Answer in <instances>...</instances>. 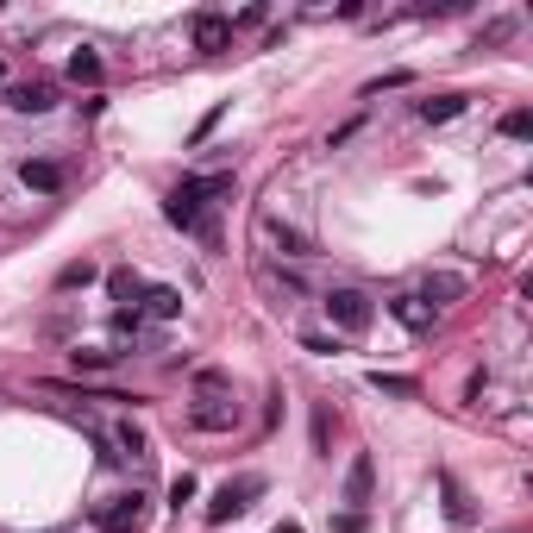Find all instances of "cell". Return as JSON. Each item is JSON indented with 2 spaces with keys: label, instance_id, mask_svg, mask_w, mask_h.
Returning <instances> with one entry per match:
<instances>
[{
  "label": "cell",
  "instance_id": "obj_1",
  "mask_svg": "<svg viewBox=\"0 0 533 533\" xmlns=\"http://www.w3.org/2000/svg\"><path fill=\"white\" fill-rule=\"evenodd\" d=\"M220 195H233V176H182L170 201H164V214L170 226H182V233H201V214H207V201H220Z\"/></svg>",
  "mask_w": 533,
  "mask_h": 533
},
{
  "label": "cell",
  "instance_id": "obj_2",
  "mask_svg": "<svg viewBox=\"0 0 533 533\" xmlns=\"http://www.w3.org/2000/svg\"><path fill=\"white\" fill-rule=\"evenodd\" d=\"M195 396H201V408L189 414V421L201 433H226V427L239 421V414L226 408V370H195Z\"/></svg>",
  "mask_w": 533,
  "mask_h": 533
},
{
  "label": "cell",
  "instance_id": "obj_3",
  "mask_svg": "<svg viewBox=\"0 0 533 533\" xmlns=\"http://www.w3.org/2000/svg\"><path fill=\"white\" fill-rule=\"evenodd\" d=\"M320 308H327V320L339 333H364L370 327V295L364 289H327V295H320Z\"/></svg>",
  "mask_w": 533,
  "mask_h": 533
},
{
  "label": "cell",
  "instance_id": "obj_4",
  "mask_svg": "<svg viewBox=\"0 0 533 533\" xmlns=\"http://www.w3.org/2000/svg\"><path fill=\"white\" fill-rule=\"evenodd\" d=\"M145 515H151V502L145 496H107L101 508H95V527L101 533H138V527H145Z\"/></svg>",
  "mask_w": 533,
  "mask_h": 533
},
{
  "label": "cell",
  "instance_id": "obj_5",
  "mask_svg": "<svg viewBox=\"0 0 533 533\" xmlns=\"http://www.w3.org/2000/svg\"><path fill=\"white\" fill-rule=\"evenodd\" d=\"M251 233H258V245L264 251H283V258H314V245H308V233H295V226H283L276 214H258V226H251Z\"/></svg>",
  "mask_w": 533,
  "mask_h": 533
},
{
  "label": "cell",
  "instance_id": "obj_6",
  "mask_svg": "<svg viewBox=\"0 0 533 533\" xmlns=\"http://www.w3.org/2000/svg\"><path fill=\"white\" fill-rule=\"evenodd\" d=\"M251 496H264V477H233L226 490L207 502V521H226V515H239V508H251Z\"/></svg>",
  "mask_w": 533,
  "mask_h": 533
},
{
  "label": "cell",
  "instance_id": "obj_7",
  "mask_svg": "<svg viewBox=\"0 0 533 533\" xmlns=\"http://www.w3.org/2000/svg\"><path fill=\"white\" fill-rule=\"evenodd\" d=\"M7 107L13 113H51L57 107V88L51 82H13L7 88Z\"/></svg>",
  "mask_w": 533,
  "mask_h": 533
},
{
  "label": "cell",
  "instance_id": "obj_8",
  "mask_svg": "<svg viewBox=\"0 0 533 533\" xmlns=\"http://www.w3.org/2000/svg\"><path fill=\"white\" fill-rule=\"evenodd\" d=\"M458 295H465V276H458V270H427V283H421V301H427L433 314L446 308V301H458Z\"/></svg>",
  "mask_w": 533,
  "mask_h": 533
},
{
  "label": "cell",
  "instance_id": "obj_9",
  "mask_svg": "<svg viewBox=\"0 0 533 533\" xmlns=\"http://www.w3.org/2000/svg\"><path fill=\"white\" fill-rule=\"evenodd\" d=\"M370 490H377V465H370V452H358L352 471H345V502H352V515L370 502Z\"/></svg>",
  "mask_w": 533,
  "mask_h": 533
},
{
  "label": "cell",
  "instance_id": "obj_10",
  "mask_svg": "<svg viewBox=\"0 0 533 533\" xmlns=\"http://www.w3.org/2000/svg\"><path fill=\"white\" fill-rule=\"evenodd\" d=\"M226 44H233V19L195 13V51H226Z\"/></svg>",
  "mask_w": 533,
  "mask_h": 533
},
{
  "label": "cell",
  "instance_id": "obj_11",
  "mask_svg": "<svg viewBox=\"0 0 533 533\" xmlns=\"http://www.w3.org/2000/svg\"><path fill=\"white\" fill-rule=\"evenodd\" d=\"M389 314H396L408 333H427V327H433V308H427L421 295H389Z\"/></svg>",
  "mask_w": 533,
  "mask_h": 533
},
{
  "label": "cell",
  "instance_id": "obj_12",
  "mask_svg": "<svg viewBox=\"0 0 533 533\" xmlns=\"http://www.w3.org/2000/svg\"><path fill=\"white\" fill-rule=\"evenodd\" d=\"M182 314V289H145L138 301V320H176Z\"/></svg>",
  "mask_w": 533,
  "mask_h": 533
},
{
  "label": "cell",
  "instance_id": "obj_13",
  "mask_svg": "<svg viewBox=\"0 0 533 533\" xmlns=\"http://www.w3.org/2000/svg\"><path fill=\"white\" fill-rule=\"evenodd\" d=\"M19 176H26V189H38V195H57V189H63V170L44 164V157H26V164H19Z\"/></svg>",
  "mask_w": 533,
  "mask_h": 533
},
{
  "label": "cell",
  "instance_id": "obj_14",
  "mask_svg": "<svg viewBox=\"0 0 533 533\" xmlns=\"http://www.w3.org/2000/svg\"><path fill=\"white\" fill-rule=\"evenodd\" d=\"M113 446H120L113 458H151V452H145L151 439H145V427H138V421H113Z\"/></svg>",
  "mask_w": 533,
  "mask_h": 533
},
{
  "label": "cell",
  "instance_id": "obj_15",
  "mask_svg": "<svg viewBox=\"0 0 533 533\" xmlns=\"http://www.w3.org/2000/svg\"><path fill=\"white\" fill-rule=\"evenodd\" d=\"M107 289H113V301H126V308H138V301H145V283H138V270H107Z\"/></svg>",
  "mask_w": 533,
  "mask_h": 533
},
{
  "label": "cell",
  "instance_id": "obj_16",
  "mask_svg": "<svg viewBox=\"0 0 533 533\" xmlns=\"http://www.w3.org/2000/svg\"><path fill=\"white\" fill-rule=\"evenodd\" d=\"M465 113V95H433V101H421V120L427 126H446V120H458Z\"/></svg>",
  "mask_w": 533,
  "mask_h": 533
},
{
  "label": "cell",
  "instance_id": "obj_17",
  "mask_svg": "<svg viewBox=\"0 0 533 533\" xmlns=\"http://www.w3.org/2000/svg\"><path fill=\"white\" fill-rule=\"evenodd\" d=\"M370 389H377V396H421L414 377H383V370H370Z\"/></svg>",
  "mask_w": 533,
  "mask_h": 533
},
{
  "label": "cell",
  "instance_id": "obj_18",
  "mask_svg": "<svg viewBox=\"0 0 533 533\" xmlns=\"http://www.w3.org/2000/svg\"><path fill=\"white\" fill-rule=\"evenodd\" d=\"M69 76H76V82H101V57L95 51H76V57H69Z\"/></svg>",
  "mask_w": 533,
  "mask_h": 533
},
{
  "label": "cell",
  "instance_id": "obj_19",
  "mask_svg": "<svg viewBox=\"0 0 533 533\" xmlns=\"http://www.w3.org/2000/svg\"><path fill=\"white\" fill-rule=\"evenodd\" d=\"M82 283H95V264H63V276H57V289H82Z\"/></svg>",
  "mask_w": 533,
  "mask_h": 533
},
{
  "label": "cell",
  "instance_id": "obj_20",
  "mask_svg": "<svg viewBox=\"0 0 533 533\" xmlns=\"http://www.w3.org/2000/svg\"><path fill=\"white\" fill-rule=\"evenodd\" d=\"M439 490H446V515H452V521H471V508H465V496H458L452 477H439Z\"/></svg>",
  "mask_w": 533,
  "mask_h": 533
},
{
  "label": "cell",
  "instance_id": "obj_21",
  "mask_svg": "<svg viewBox=\"0 0 533 533\" xmlns=\"http://www.w3.org/2000/svg\"><path fill=\"white\" fill-rule=\"evenodd\" d=\"M533 132V120H527V113L515 107V113H502V138H527Z\"/></svg>",
  "mask_w": 533,
  "mask_h": 533
},
{
  "label": "cell",
  "instance_id": "obj_22",
  "mask_svg": "<svg viewBox=\"0 0 533 533\" xmlns=\"http://www.w3.org/2000/svg\"><path fill=\"white\" fill-rule=\"evenodd\" d=\"M69 358H76V370H107L113 364V352H69Z\"/></svg>",
  "mask_w": 533,
  "mask_h": 533
},
{
  "label": "cell",
  "instance_id": "obj_23",
  "mask_svg": "<svg viewBox=\"0 0 533 533\" xmlns=\"http://www.w3.org/2000/svg\"><path fill=\"white\" fill-rule=\"evenodd\" d=\"M170 502H176V508H182V502H195V477H189V471L170 483Z\"/></svg>",
  "mask_w": 533,
  "mask_h": 533
},
{
  "label": "cell",
  "instance_id": "obj_24",
  "mask_svg": "<svg viewBox=\"0 0 533 533\" xmlns=\"http://www.w3.org/2000/svg\"><path fill=\"white\" fill-rule=\"evenodd\" d=\"M276 533H301V527H295V521H283V527H276Z\"/></svg>",
  "mask_w": 533,
  "mask_h": 533
},
{
  "label": "cell",
  "instance_id": "obj_25",
  "mask_svg": "<svg viewBox=\"0 0 533 533\" xmlns=\"http://www.w3.org/2000/svg\"><path fill=\"white\" fill-rule=\"evenodd\" d=\"M0 76H7V63H0Z\"/></svg>",
  "mask_w": 533,
  "mask_h": 533
}]
</instances>
